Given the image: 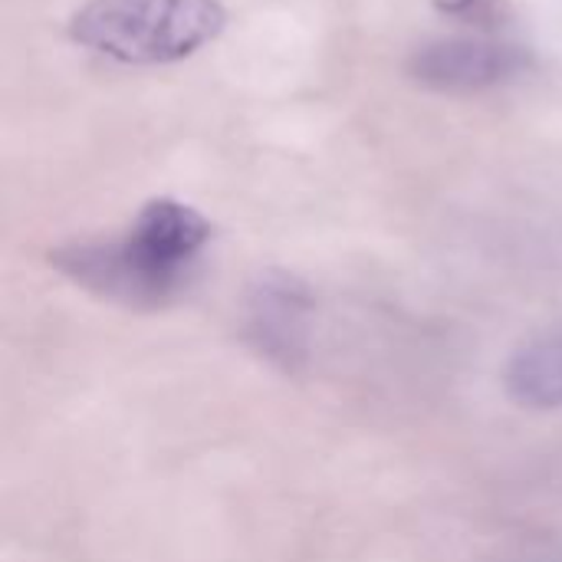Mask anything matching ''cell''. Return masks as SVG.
I'll use <instances>...</instances> for the list:
<instances>
[{
	"label": "cell",
	"instance_id": "6da1fadb",
	"mask_svg": "<svg viewBox=\"0 0 562 562\" xmlns=\"http://www.w3.org/2000/svg\"><path fill=\"white\" fill-rule=\"evenodd\" d=\"M207 240L211 224L194 207L158 198L142 207L125 237L66 244L49 260L66 280L99 300L158 310L184 293Z\"/></svg>",
	"mask_w": 562,
	"mask_h": 562
},
{
	"label": "cell",
	"instance_id": "7a4b0ae2",
	"mask_svg": "<svg viewBox=\"0 0 562 562\" xmlns=\"http://www.w3.org/2000/svg\"><path fill=\"white\" fill-rule=\"evenodd\" d=\"M221 0H89L69 33L86 49L128 63L161 66L198 53L224 30Z\"/></svg>",
	"mask_w": 562,
	"mask_h": 562
},
{
	"label": "cell",
	"instance_id": "3957f363",
	"mask_svg": "<svg viewBox=\"0 0 562 562\" xmlns=\"http://www.w3.org/2000/svg\"><path fill=\"white\" fill-rule=\"evenodd\" d=\"M240 336L270 369L303 375L316 352V296L293 273L270 270L257 277L244 296Z\"/></svg>",
	"mask_w": 562,
	"mask_h": 562
},
{
	"label": "cell",
	"instance_id": "277c9868",
	"mask_svg": "<svg viewBox=\"0 0 562 562\" xmlns=\"http://www.w3.org/2000/svg\"><path fill=\"white\" fill-rule=\"evenodd\" d=\"M530 63L533 56L517 43L487 36H445L412 53L408 76L425 89L468 95L520 79Z\"/></svg>",
	"mask_w": 562,
	"mask_h": 562
},
{
	"label": "cell",
	"instance_id": "5b68a950",
	"mask_svg": "<svg viewBox=\"0 0 562 562\" xmlns=\"http://www.w3.org/2000/svg\"><path fill=\"white\" fill-rule=\"evenodd\" d=\"M504 389L520 408H562V329L540 333L514 349L504 366Z\"/></svg>",
	"mask_w": 562,
	"mask_h": 562
},
{
	"label": "cell",
	"instance_id": "8992f818",
	"mask_svg": "<svg viewBox=\"0 0 562 562\" xmlns=\"http://www.w3.org/2000/svg\"><path fill=\"white\" fill-rule=\"evenodd\" d=\"M435 7L448 16L468 20V23H501L507 16V0H435Z\"/></svg>",
	"mask_w": 562,
	"mask_h": 562
},
{
	"label": "cell",
	"instance_id": "52a82bcc",
	"mask_svg": "<svg viewBox=\"0 0 562 562\" xmlns=\"http://www.w3.org/2000/svg\"><path fill=\"white\" fill-rule=\"evenodd\" d=\"M524 562H562L560 553H553V550H543V553H533V557H527Z\"/></svg>",
	"mask_w": 562,
	"mask_h": 562
}]
</instances>
